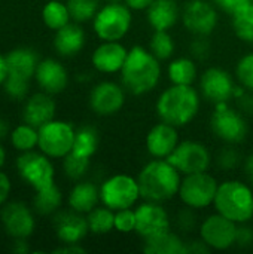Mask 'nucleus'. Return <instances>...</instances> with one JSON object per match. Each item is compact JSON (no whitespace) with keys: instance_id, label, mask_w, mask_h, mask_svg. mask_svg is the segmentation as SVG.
Returning <instances> with one entry per match:
<instances>
[{"instance_id":"8fccbe9b","label":"nucleus","mask_w":253,"mask_h":254,"mask_svg":"<svg viewBox=\"0 0 253 254\" xmlns=\"http://www.w3.org/2000/svg\"><path fill=\"white\" fill-rule=\"evenodd\" d=\"M86 250L81 246V244H63L61 247L55 249L54 253H61V254H81L85 253Z\"/></svg>"},{"instance_id":"20e7f679","label":"nucleus","mask_w":253,"mask_h":254,"mask_svg":"<svg viewBox=\"0 0 253 254\" xmlns=\"http://www.w3.org/2000/svg\"><path fill=\"white\" fill-rule=\"evenodd\" d=\"M213 208L237 225L249 223L253 219V186L242 180L219 183Z\"/></svg>"},{"instance_id":"473e14b6","label":"nucleus","mask_w":253,"mask_h":254,"mask_svg":"<svg viewBox=\"0 0 253 254\" xmlns=\"http://www.w3.org/2000/svg\"><path fill=\"white\" fill-rule=\"evenodd\" d=\"M42 19L48 28L57 31V30L63 28L64 25H67L70 22L72 16H70V10H69L67 4H64L60 0H51L43 6Z\"/></svg>"},{"instance_id":"79ce46f5","label":"nucleus","mask_w":253,"mask_h":254,"mask_svg":"<svg viewBox=\"0 0 253 254\" xmlns=\"http://www.w3.org/2000/svg\"><path fill=\"white\" fill-rule=\"evenodd\" d=\"M212 46L207 40V36H195V39L189 43V54L195 61H206L210 57Z\"/></svg>"},{"instance_id":"7c9ffc66","label":"nucleus","mask_w":253,"mask_h":254,"mask_svg":"<svg viewBox=\"0 0 253 254\" xmlns=\"http://www.w3.org/2000/svg\"><path fill=\"white\" fill-rule=\"evenodd\" d=\"M89 232L94 235H106L115 231V211L109 207H95L86 214Z\"/></svg>"},{"instance_id":"864d4df0","label":"nucleus","mask_w":253,"mask_h":254,"mask_svg":"<svg viewBox=\"0 0 253 254\" xmlns=\"http://www.w3.org/2000/svg\"><path fill=\"white\" fill-rule=\"evenodd\" d=\"M12 252L16 254H25L30 252V247L25 241V238H15L13 241V247H12Z\"/></svg>"},{"instance_id":"f03ea898","label":"nucleus","mask_w":253,"mask_h":254,"mask_svg":"<svg viewBox=\"0 0 253 254\" xmlns=\"http://www.w3.org/2000/svg\"><path fill=\"white\" fill-rule=\"evenodd\" d=\"M201 107V94L192 85H170L166 88L155 104L160 121L176 128L189 125Z\"/></svg>"},{"instance_id":"412c9836","label":"nucleus","mask_w":253,"mask_h":254,"mask_svg":"<svg viewBox=\"0 0 253 254\" xmlns=\"http://www.w3.org/2000/svg\"><path fill=\"white\" fill-rule=\"evenodd\" d=\"M34 77L43 92H48L51 95L63 92L69 85V73L66 67L60 61L52 58L39 61Z\"/></svg>"},{"instance_id":"bb28decb","label":"nucleus","mask_w":253,"mask_h":254,"mask_svg":"<svg viewBox=\"0 0 253 254\" xmlns=\"http://www.w3.org/2000/svg\"><path fill=\"white\" fill-rule=\"evenodd\" d=\"M143 252L146 254H186V241L177 232L167 231L157 237L143 241Z\"/></svg>"},{"instance_id":"2f4dec72","label":"nucleus","mask_w":253,"mask_h":254,"mask_svg":"<svg viewBox=\"0 0 253 254\" xmlns=\"http://www.w3.org/2000/svg\"><path fill=\"white\" fill-rule=\"evenodd\" d=\"M230 16L236 36L246 43H253V1L242 6Z\"/></svg>"},{"instance_id":"4468645a","label":"nucleus","mask_w":253,"mask_h":254,"mask_svg":"<svg viewBox=\"0 0 253 254\" xmlns=\"http://www.w3.org/2000/svg\"><path fill=\"white\" fill-rule=\"evenodd\" d=\"M136 234L145 241L171 229V217L160 202L145 201L136 208Z\"/></svg>"},{"instance_id":"c85d7f7f","label":"nucleus","mask_w":253,"mask_h":254,"mask_svg":"<svg viewBox=\"0 0 253 254\" xmlns=\"http://www.w3.org/2000/svg\"><path fill=\"white\" fill-rule=\"evenodd\" d=\"M98 143H100V137L95 128L89 125L81 127L79 129H76L72 153L91 159L98 149Z\"/></svg>"},{"instance_id":"cd10ccee","label":"nucleus","mask_w":253,"mask_h":254,"mask_svg":"<svg viewBox=\"0 0 253 254\" xmlns=\"http://www.w3.org/2000/svg\"><path fill=\"white\" fill-rule=\"evenodd\" d=\"M167 76L173 85H194L198 77L197 61L192 57L174 58L167 67Z\"/></svg>"},{"instance_id":"de8ad7c7","label":"nucleus","mask_w":253,"mask_h":254,"mask_svg":"<svg viewBox=\"0 0 253 254\" xmlns=\"http://www.w3.org/2000/svg\"><path fill=\"white\" fill-rule=\"evenodd\" d=\"M237 100V106H239V110L243 113V115H253V95L252 91H248L240 95Z\"/></svg>"},{"instance_id":"58836bf2","label":"nucleus","mask_w":253,"mask_h":254,"mask_svg":"<svg viewBox=\"0 0 253 254\" xmlns=\"http://www.w3.org/2000/svg\"><path fill=\"white\" fill-rule=\"evenodd\" d=\"M243 162L242 153L234 147V144L224 146L216 155V164L224 171H233L239 168Z\"/></svg>"},{"instance_id":"7ed1b4c3","label":"nucleus","mask_w":253,"mask_h":254,"mask_svg":"<svg viewBox=\"0 0 253 254\" xmlns=\"http://www.w3.org/2000/svg\"><path fill=\"white\" fill-rule=\"evenodd\" d=\"M182 177L169 159L154 158L143 165L137 176L142 199L160 204L171 201L179 193Z\"/></svg>"},{"instance_id":"72a5a7b5","label":"nucleus","mask_w":253,"mask_h":254,"mask_svg":"<svg viewBox=\"0 0 253 254\" xmlns=\"http://www.w3.org/2000/svg\"><path fill=\"white\" fill-rule=\"evenodd\" d=\"M10 141L12 146L19 152L33 150L39 144V131L28 124L19 125L10 132Z\"/></svg>"},{"instance_id":"2eb2a0df","label":"nucleus","mask_w":253,"mask_h":254,"mask_svg":"<svg viewBox=\"0 0 253 254\" xmlns=\"http://www.w3.org/2000/svg\"><path fill=\"white\" fill-rule=\"evenodd\" d=\"M200 94L212 104L230 103L234 100L237 86L234 77L221 67H209L200 74Z\"/></svg>"},{"instance_id":"a211bd4d","label":"nucleus","mask_w":253,"mask_h":254,"mask_svg":"<svg viewBox=\"0 0 253 254\" xmlns=\"http://www.w3.org/2000/svg\"><path fill=\"white\" fill-rule=\"evenodd\" d=\"M1 223L4 231L13 238H28L36 225L31 210L22 202L4 205L1 210Z\"/></svg>"},{"instance_id":"b1692460","label":"nucleus","mask_w":253,"mask_h":254,"mask_svg":"<svg viewBox=\"0 0 253 254\" xmlns=\"http://www.w3.org/2000/svg\"><path fill=\"white\" fill-rule=\"evenodd\" d=\"M55 109L57 106L51 94L48 92L34 94L27 100L24 106V112H22L24 122L34 128H40L42 125L54 119Z\"/></svg>"},{"instance_id":"9b49d317","label":"nucleus","mask_w":253,"mask_h":254,"mask_svg":"<svg viewBox=\"0 0 253 254\" xmlns=\"http://www.w3.org/2000/svg\"><path fill=\"white\" fill-rule=\"evenodd\" d=\"M180 21L194 36H210L219 22L218 7L210 0H188L182 7Z\"/></svg>"},{"instance_id":"c9c22d12","label":"nucleus","mask_w":253,"mask_h":254,"mask_svg":"<svg viewBox=\"0 0 253 254\" xmlns=\"http://www.w3.org/2000/svg\"><path fill=\"white\" fill-rule=\"evenodd\" d=\"M67 7L75 22H86L94 19L101 7V0H67Z\"/></svg>"},{"instance_id":"13d9d810","label":"nucleus","mask_w":253,"mask_h":254,"mask_svg":"<svg viewBox=\"0 0 253 254\" xmlns=\"http://www.w3.org/2000/svg\"><path fill=\"white\" fill-rule=\"evenodd\" d=\"M118 1H124V0H106V3H118Z\"/></svg>"},{"instance_id":"c03bdc74","label":"nucleus","mask_w":253,"mask_h":254,"mask_svg":"<svg viewBox=\"0 0 253 254\" xmlns=\"http://www.w3.org/2000/svg\"><path fill=\"white\" fill-rule=\"evenodd\" d=\"M253 244V228L249 223H240L237 226L236 234V247L239 249H248Z\"/></svg>"},{"instance_id":"49530a36","label":"nucleus","mask_w":253,"mask_h":254,"mask_svg":"<svg viewBox=\"0 0 253 254\" xmlns=\"http://www.w3.org/2000/svg\"><path fill=\"white\" fill-rule=\"evenodd\" d=\"M210 252L212 249L200 237L186 241V254H209Z\"/></svg>"},{"instance_id":"1a4fd4ad","label":"nucleus","mask_w":253,"mask_h":254,"mask_svg":"<svg viewBox=\"0 0 253 254\" xmlns=\"http://www.w3.org/2000/svg\"><path fill=\"white\" fill-rule=\"evenodd\" d=\"M39 131V149L49 158L67 156L75 143L76 129L72 124L52 119L37 128Z\"/></svg>"},{"instance_id":"4c0bfd02","label":"nucleus","mask_w":253,"mask_h":254,"mask_svg":"<svg viewBox=\"0 0 253 254\" xmlns=\"http://www.w3.org/2000/svg\"><path fill=\"white\" fill-rule=\"evenodd\" d=\"M63 168H64V174L72 179V180H81L88 168H89V159L88 158H82L79 155L75 153H69L67 156L63 158Z\"/></svg>"},{"instance_id":"09e8293b","label":"nucleus","mask_w":253,"mask_h":254,"mask_svg":"<svg viewBox=\"0 0 253 254\" xmlns=\"http://www.w3.org/2000/svg\"><path fill=\"white\" fill-rule=\"evenodd\" d=\"M10 193V180L6 174L0 173V205H3Z\"/></svg>"},{"instance_id":"423d86ee","label":"nucleus","mask_w":253,"mask_h":254,"mask_svg":"<svg viewBox=\"0 0 253 254\" xmlns=\"http://www.w3.org/2000/svg\"><path fill=\"white\" fill-rule=\"evenodd\" d=\"M210 129L216 138L225 144L243 143L249 134V125L245 115L230 107L228 103L215 104V110L210 118Z\"/></svg>"},{"instance_id":"39448f33","label":"nucleus","mask_w":253,"mask_h":254,"mask_svg":"<svg viewBox=\"0 0 253 254\" xmlns=\"http://www.w3.org/2000/svg\"><path fill=\"white\" fill-rule=\"evenodd\" d=\"M133 25V10L124 3L103 4L92 19V28L101 42H121Z\"/></svg>"},{"instance_id":"ddd939ff","label":"nucleus","mask_w":253,"mask_h":254,"mask_svg":"<svg viewBox=\"0 0 253 254\" xmlns=\"http://www.w3.org/2000/svg\"><path fill=\"white\" fill-rule=\"evenodd\" d=\"M16 170L22 180H25L34 190L54 185L55 170L49 156L45 153L40 155L33 150L22 152L16 159Z\"/></svg>"},{"instance_id":"6e6552de","label":"nucleus","mask_w":253,"mask_h":254,"mask_svg":"<svg viewBox=\"0 0 253 254\" xmlns=\"http://www.w3.org/2000/svg\"><path fill=\"white\" fill-rule=\"evenodd\" d=\"M137 177L130 174H115L106 179L100 186V201L113 211L136 207L140 199Z\"/></svg>"},{"instance_id":"393cba45","label":"nucleus","mask_w":253,"mask_h":254,"mask_svg":"<svg viewBox=\"0 0 253 254\" xmlns=\"http://www.w3.org/2000/svg\"><path fill=\"white\" fill-rule=\"evenodd\" d=\"M86 42V34L84 28L79 25V22H69L63 28L55 31L54 37V46L55 51L61 57H75L78 55Z\"/></svg>"},{"instance_id":"37998d69","label":"nucleus","mask_w":253,"mask_h":254,"mask_svg":"<svg viewBox=\"0 0 253 254\" xmlns=\"http://www.w3.org/2000/svg\"><path fill=\"white\" fill-rule=\"evenodd\" d=\"M3 88L6 91V94L15 100H22L27 92H28V82H22V80H15V79H9L6 77Z\"/></svg>"},{"instance_id":"a19ab883","label":"nucleus","mask_w":253,"mask_h":254,"mask_svg":"<svg viewBox=\"0 0 253 254\" xmlns=\"http://www.w3.org/2000/svg\"><path fill=\"white\" fill-rule=\"evenodd\" d=\"M115 231L119 234L136 232V211L134 208H124L115 211Z\"/></svg>"},{"instance_id":"c756f323","label":"nucleus","mask_w":253,"mask_h":254,"mask_svg":"<svg viewBox=\"0 0 253 254\" xmlns=\"http://www.w3.org/2000/svg\"><path fill=\"white\" fill-rule=\"evenodd\" d=\"M61 204H63V193L58 189V186H55V183L36 190L34 210L39 214H42V216L54 214L61 207Z\"/></svg>"},{"instance_id":"dca6fc26","label":"nucleus","mask_w":253,"mask_h":254,"mask_svg":"<svg viewBox=\"0 0 253 254\" xmlns=\"http://www.w3.org/2000/svg\"><path fill=\"white\" fill-rule=\"evenodd\" d=\"M127 89L122 83L103 80L94 85L89 92V107L98 116H113L124 107Z\"/></svg>"},{"instance_id":"f704fd0d","label":"nucleus","mask_w":253,"mask_h":254,"mask_svg":"<svg viewBox=\"0 0 253 254\" xmlns=\"http://www.w3.org/2000/svg\"><path fill=\"white\" fill-rule=\"evenodd\" d=\"M176 49L174 40L169 31H154L149 39V51L160 60L167 61L173 57Z\"/></svg>"},{"instance_id":"4be33fe9","label":"nucleus","mask_w":253,"mask_h":254,"mask_svg":"<svg viewBox=\"0 0 253 254\" xmlns=\"http://www.w3.org/2000/svg\"><path fill=\"white\" fill-rule=\"evenodd\" d=\"M6 64L9 79L30 82V79L36 74L39 57L30 48H16L6 55Z\"/></svg>"},{"instance_id":"e433bc0d","label":"nucleus","mask_w":253,"mask_h":254,"mask_svg":"<svg viewBox=\"0 0 253 254\" xmlns=\"http://www.w3.org/2000/svg\"><path fill=\"white\" fill-rule=\"evenodd\" d=\"M200 219L197 210L183 205L174 216V228L180 235H189L200 228Z\"/></svg>"},{"instance_id":"f257e3e1","label":"nucleus","mask_w":253,"mask_h":254,"mask_svg":"<svg viewBox=\"0 0 253 254\" xmlns=\"http://www.w3.org/2000/svg\"><path fill=\"white\" fill-rule=\"evenodd\" d=\"M161 61L143 46L128 49L127 60L121 68V83L127 92L133 95H145L152 92L161 79Z\"/></svg>"},{"instance_id":"6ab92c4d","label":"nucleus","mask_w":253,"mask_h":254,"mask_svg":"<svg viewBox=\"0 0 253 254\" xmlns=\"http://www.w3.org/2000/svg\"><path fill=\"white\" fill-rule=\"evenodd\" d=\"M128 49L121 42H101L91 55L92 67L103 74L119 73L127 60Z\"/></svg>"},{"instance_id":"5701e85b","label":"nucleus","mask_w":253,"mask_h":254,"mask_svg":"<svg viewBox=\"0 0 253 254\" xmlns=\"http://www.w3.org/2000/svg\"><path fill=\"white\" fill-rule=\"evenodd\" d=\"M182 9L176 0H154L146 9L148 24L154 31H170L180 19Z\"/></svg>"},{"instance_id":"3c124183","label":"nucleus","mask_w":253,"mask_h":254,"mask_svg":"<svg viewBox=\"0 0 253 254\" xmlns=\"http://www.w3.org/2000/svg\"><path fill=\"white\" fill-rule=\"evenodd\" d=\"M124 3L131 10H146L154 3V0H124Z\"/></svg>"},{"instance_id":"6e6d98bb","label":"nucleus","mask_w":253,"mask_h":254,"mask_svg":"<svg viewBox=\"0 0 253 254\" xmlns=\"http://www.w3.org/2000/svg\"><path fill=\"white\" fill-rule=\"evenodd\" d=\"M7 131H9V125H7V122H6L4 119H1V118H0V140L7 134Z\"/></svg>"},{"instance_id":"9d476101","label":"nucleus","mask_w":253,"mask_h":254,"mask_svg":"<svg viewBox=\"0 0 253 254\" xmlns=\"http://www.w3.org/2000/svg\"><path fill=\"white\" fill-rule=\"evenodd\" d=\"M182 176L209 171L212 165V153L206 144L197 140L179 141L173 153L167 158Z\"/></svg>"},{"instance_id":"a18cd8bd","label":"nucleus","mask_w":253,"mask_h":254,"mask_svg":"<svg viewBox=\"0 0 253 254\" xmlns=\"http://www.w3.org/2000/svg\"><path fill=\"white\" fill-rule=\"evenodd\" d=\"M218 9H221L222 12L228 13V15H233L236 10H239L242 6L251 3L253 0H210Z\"/></svg>"},{"instance_id":"f8f14e48","label":"nucleus","mask_w":253,"mask_h":254,"mask_svg":"<svg viewBox=\"0 0 253 254\" xmlns=\"http://www.w3.org/2000/svg\"><path fill=\"white\" fill-rule=\"evenodd\" d=\"M237 223L219 213L207 216L198 228V237L212 249V252H225L236 247Z\"/></svg>"},{"instance_id":"ea45409f","label":"nucleus","mask_w":253,"mask_h":254,"mask_svg":"<svg viewBox=\"0 0 253 254\" xmlns=\"http://www.w3.org/2000/svg\"><path fill=\"white\" fill-rule=\"evenodd\" d=\"M236 79L248 91L253 92V52L243 55L236 65Z\"/></svg>"},{"instance_id":"5fc2aeb1","label":"nucleus","mask_w":253,"mask_h":254,"mask_svg":"<svg viewBox=\"0 0 253 254\" xmlns=\"http://www.w3.org/2000/svg\"><path fill=\"white\" fill-rule=\"evenodd\" d=\"M7 77V64H6V57L0 55V85L4 83Z\"/></svg>"},{"instance_id":"f3484780","label":"nucleus","mask_w":253,"mask_h":254,"mask_svg":"<svg viewBox=\"0 0 253 254\" xmlns=\"http://www.w3.org/2000/svg\"><path fill=\"white\" fill-rule=\"evenodd\" d=\"M179 132L177 128L160 121L158 124H155L149 132L146 134V150L152 158L157 159H167L173 150L176 149V146L179 144Z\"/></svg>"},{"instance_id":"aec40b11","label":"nucleus","mask_w":253,"mask_h":254,"mask_svg":"<svg viewBox=\"0 0 253 254\" xmlns=\"http://www.w3.org/2000/svg\"><path fill=\"white\" fill-rule=\"evenodd\" d=\"M55 234L63 244H81V241L89 234L88 220L82 213L63 211L54 219Z\"/></svg>"},{"instance_id":"a878e982","label":"nucleus","mask_w":253,"mask_h":254,"mask_svg":"<svg viewBox=\"0 0 253 254\" xmlns=\"http://www.w3.org/2000/svg\"><path fill=\"white\" fill-rule=\"evenodd\" d=\"M100 188L91 182H78L69 193V207L73 211L88 214L98 205Z\"/></svg>"},{"instance_id":"0eeeda50","label":"nucleus","mask_w":253,"mask_h":254,"mask_svg":"<svg viewBox=\"0 0 253 254\" xmlns=\"http://www.w3.org/2000/svg\"><path fill=\"white\" fill-rule=\"evenodd\" d=\"M219 182L207 171L194 173L182 177L179 188V199L183 205L197 211L213 207V201L218 192Z\"/></svg>"},{"instance_id":"603ef678","label":"nucleus","mask_w":253,"mask_h":254,"mask_svg":"<svg viewBox=\"0 0 253 254\" xmlns=\"http://www.w3.org/2000/svg\"><path fill=\"white\" fill-rule=\"evenodd\" d=\"M243 170H245V176L248 179V183L253 186V153L246 156L243 161Z\"/></svg>"},{"instance_id":"4d7b16f0","label":"nucleus","mask_w":253,"mask_h":254,"mask_svg":"<svg viewBox=\"0 0 253 254\" xmlns=\"http://www.w3.org/2000/svg\"><path fill=\"white\" fill-rule=\"evenodd\" d=\"M4 159H6V153H4L3 147L0 146V168H1V165L4 164Z\"/></svg>"}]
</instances>
